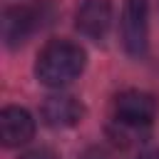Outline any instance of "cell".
<instances>
[{
    "instance_id": "52a82bcc",
    "label": "cell",
    "mask_w": 159,
    "mask_h": 159,
    "mask_svg": "<svg viewBox=\"0 0 159 159\" xmlns=\"http://www.w3.org/2000/svg\"><path fill=\"white\" fill-rule=\"evenodd\" d=\"M42 119L47 127L67 129L82 119V104L70 94H52L42 104Z\"/></svg>"
},
{
    "instance_id": "ba28073f",
    "label": "cell",
    "mask_w": 159,
    "mask_h": 159,
    "mask_svg": "<svg viewBox=\"0 0 159 159\" xmlns=\"http://www.w3.org/2000/svg\"><path fill=\"white\" fill-rule=\"evenodd\" d=\"M22 159H55V154L50 152V149H32V152H27V154H22Z\"/></svg>"
},
{
    "instance_id": "5b68a950",
    "label": "cell",
    "mask_w": 159,
    "mask_h": 159,
    "mask_svg": "<svg viewBox=\"0 0 159 159\" xmlns=\"http://www.w3.org/2000/svg\"><path fill=\"white\" fill-rule=\"evenodd\" d=\"M77 30L89 40H102L112 25V5L109 0H87L75 17Z\"/></svg>"
},
{
    "instance_id": "8992f818",
    "label": "cell",
    "mask_w": 159,
    "mask_h": 159,
    "mask_svg": "<svg viewBox=\"0 0 159 159\" xmlns=\"http://www.w3.org/2000/svg\"><path fill=\"white\" fill-rule=\"evenodd\" d=\"M35 134V119L27 109L20 107H5L0 112V142L5 147H20L30 142Z\"/></svg>"
},
{
    "instance_id": "9c48e42d",
    "label": "cell",
    "mask_w": 159,
    "mask_h": 159,
    "mask_svg": "<svg viewBox=\"0 0 159 159\" xmlns=\"http://www.w3.org/2000/svg\"><path fill=\"white\" fill-rule=\"evenodd\" d=\"M142 159H159V149H154V152H147Z\"/></svg>"
},
{
    "instance_id": "6da1fadb",
    "label": "cell",
    "mask_w": 159,
    "mask_h": 159,
    "mask_svg": "<svg viewBox=\"0 0 159 159\" xmlns=\"http://www.w3.org/2000/svg\"><path fill=\"white\" fill-rule=\"evenodd\" d=\"M84 70V50L70 40H52L37 55V80L47 87H62Z\"/></svg>"
},
{
    "instance_id": "30bf717a",
    "label": "cell",
    "mask_w": 159,
    "mask_h": 159,
    "mask_svg": "<svg viewBox=\"0 0 159 159\" xmlns=\"http://www.w3.org/2000/svg\"><path fill=\"white\" fill-rule=\"evenodd\" d=\"M87 159H104V157H102V154H99V157H87Z\"/></svg>"
},
{
    "instance_id": "3957f363",
    "label": "cell",
    "mask_w": 159,
    "mask_h": 159,
    "mask_svg": "<svg viewBox=\"0 0 159 159\" xmlns=\"http://www.w3.org/2000/svg\"><path fill=\"white\" fill-rule=\"evenodd\" d=\"M157 117V99L139 89H127L114 99V119L119 127L142 129L149 127Z\"/></svg>"
},
{
    "instance_id": "7a4b0ae2",
    "label": "cell",
    "mask_w": 159,
    "mask_h": 159,
    "mask_svg": "<svg viewBox=\"0 0 159 159\" xmlns=\"http://www.w3.org/2000/svg\"><path fill=\"white\" fill-rule=\"evenodd\" d=\"M55 17V7L47 0L30 2V5H15L2 12V40L7 47L22 45L30 35L47 27Z\"/></svg>"
},
{
    "instance_id": "277c9868",
    "label": "cell",
    "mask_w": 159,
    "mask_h": 159,
    "mask_svg": "<svg viewBox=\"0 0 159 159\" xmlns=\"http://www.w3.org/2000/svg\"><path fill=\"white\" fill-rule=\"evenodd\" d=\"M147 0H127L122 12V42L132 57H142L147 52Z\"/></svg>"
}]
</instances>
